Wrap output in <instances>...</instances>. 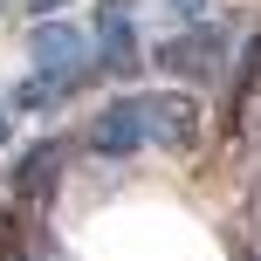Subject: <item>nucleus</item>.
<instances>
[{"label":"nucleus","mask_w":261,"mask_h":261,"mask_svg":"<svg viewBox=\"0 0 261 261\" xmlns=\"http://www.w3.org/2000/svg\"><path fill=\"white\" fill-rule=\"evenodd\" d=\"M69 0H28V14H35V21H48V14H62Z\"/></svg>","instance_id":"nucleus-7"},{"label":"nucleus","mask_w":261,"mask_h":261,"mask_svg":"<svg viewBox=\"0 0 261 261\" xmlns=\"http://www.w3.org/2000/svg\"><path fill=\"white\" fill-rule=\"evenodd\" d=\"M90 76H96L90 35H83V28H62V21L48 14V21H35L28 76H21V90H14V103H21V117H48V110H62Z\"/></svg>","instance_id":"nucleus-2"},{"label":"nucleus","mask_w":261,"mask_h":261,"mask_svg":"<svg viewBox=\"0 0 261 261\" xmlns=\"http://www.w3.org/2000/svg\"><path fill=\"white\" fill-rule=\"evenodd\" d=\"M14 117H21V103H14V96H0V144H7V130H14Z\"/></svg>","instance_id":"nucleus-6"},{"label":"nucleus","mask_w":261,"mask_h":261,"mask_svg":"<svg viewBox=\"0 0 261 261\" xmlns=\"http://www.w3.org/2000/svg\"><path fill=\"white\" fill-rule=\"evenodd\" d=\"M90 55L103 76H130L138 69V28H130V0H103L90 28Z\"/></svg>","instance_id":"nucleus-3"},{"label":"nucleus","mask_w":261,"mask_h":261,"mask_svg":"<svg viewBox=\"0 0 261 261\" xmlns=\"http://www.w3.org/2000/svg\"><path fill=\"white\" fill-rule=\"evenodd\" d=\"M62 165H69V144H62V138L35 144V151L21 158V172H14V193H21V199H41V193H55V179H62Z\"/></svg>","instance_id":"nucleus-5"},{"label":"nucleus","mask_w":261,"mask_h":261,"mask_svg":"<svg viewBox=\"0 0 261 261\" xmlns=\"http://www.w3.org/2000/svg\"><path fill=\"white\" fill-rule=\"evenodd\" d=\"M14 261H55V254H41V248H28V254H14Z\"/></svg>","instance_id":"nucleus-8"},{"label":"nucleus","mask_w":261,"mask_h":261,"mask_svg":"<svg viewBox=\"0 0 261 261\" xmlns=\"http://www.w3.org/2000/svg\"><path fill=\"white\" fill-rule=\"evenodd\" d=\"M220 62H227V41H220V28H206V21H193L186 35H172V41H158V69H172V76H220Z\"/></svg>","instance_id":"nucleus-4"},{"label":"nucleus","mask_w":261,"mask_h":261,"mask_svg":"<svg viewBox=\"0 0 261 261\" xmlns=\"http://www.w3.org/2000/svg\"><path fill=\"white\" fill-rule=\"evenodd\" d=\"M199 138V103L186 90H130L103 103L83 130L90 158H138V151H179Z\"/></svg>","instance_id":"nucleus-1"}]
</instances>
